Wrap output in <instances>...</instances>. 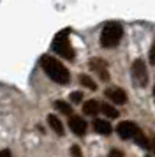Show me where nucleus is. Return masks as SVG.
<instances>
[{
    "instance_id": "6e6552de",
    "label": "nucleus",
    "mask_w": 155,
    "mask_h": 157,
    "mask_svg": "<svg viewBox=\"0 0 155 157\" xmlns=\"http://www.w3.org/2000/svg\"><path fill=\"white\" fill-rule=\"evenodd\" d=\"M69 127L74 134L83 136L85 132H86V122H85L81 117H78V115H72L69 118Z\"/></svg>"
},
{
    "instance_id": "0eeeda50",
    "label": "nucleus",
    "mask_w": 155,
    "mask_h": 157,
    "mask_svg": "<svg viewBox=\"0 0 155 157\" xmlns=\"http://www.w3.org/2000/svg\"><path fill=\"white\" fill-rule=\"evenodd\" d=\"M90 67L97 72L100 79H104V81L109 79V74H108V64H106L102 58H92L90 60Z\"/></svg>"
},
{
    "instance_id": "2eb2a0df",
    "label": "nucleus",
    "mask_w": 155,
    "mask_h": 157,
    "mask_svg": "<svg viewBox=\"0 0 155 157\" xmlns=\"http://www.w3.org/2000/svg\"><path fill=\"white\" fill-rule=\"evenodd\" d=\"M81 99H83V94L81 92H72L70 94V101H72V102H81Z\"/></svg>"
},
{
    "instance_id": "aec40b11",
    "label": "nucleus",
    "mask_w": 155,
    "mask_h": 157,
    "mask_svg": "<svg viewBox=\"0 0 155 157\" xmlns=\"http://www.w3.org/2000/svg\"><path fill=\"white\" fill-rule=\"evenodd\" d=\"M152 152H153V154H155V138H153V140H152Z\"/></svg>"
},
{
    "instance_id": "6ab92c4d",
    "label": "nucleus",
    "mask_w": 155,
    "mask_h": 157,
    "mask_svg": "<svg viewBox=\"0 0 155 157\" xmlns=\"http://www.w3.org/2000/svg\"><path fill=\"white\" fill-rule=\"evenodd\" d=\"M0 157H13L11 155V150H2L0 152Z\"/></svg>"
},
{
    "instance_id": "a211bd4d",
    "label": "nucleus",
    "mask_w": 155,
    "mask_h": 157,
    "mask_svg": "<svg viewBox=\"0 0 155 157\" xmlns=\"http://www.w3.org/2000/svg\"><path fill=\"white\" fill-rule=\"evenodd\" d=\"M109 157H123V154H122V150L113 148L111 152H109Z\"/></svg>"
},
{
    "instance_id": "f257e3e1",
    "label": "nucleus",
    "mask_w": 155,
    "mask_h": 157,
    "mask_svg": "<svg viewBox=\"0 0 155 157\" xmlns=\"http://www.w3.org/2000/svg\"><path fill=\"white\" fill-rule=\"evenodd\" d=\"M41 67H42V71L46 72L55 83H58V85H67L70 81V74L65 69V65L60 60H56L55 57H51V55H42Z\"/></svg>"
},
{
    "instance_id": "dca6fc26",
    "label": "nucleus",
    "mask_w": 155,
    "mask_h": 157,
    "mask_svg": "<svg viewBox=\"0 0 155 157\" xmlns=\"http://www.w3.org/2000/svg\"><path fill=\"white\" fill-rule=\"evenodd\" d=\"M70 154H72V157H81V148L74 145V147H70Z\"/></svg>"
},
{
    "instance_id": "9d476101",
    "label": "nucleus",
    "mask_w": 155,
    "mask_h": 157,
    "mask_svg": "<svg viewBox=\"0 0 155 157\" xmlns=\"http://www.w3.org/2000/svg\"><path fill=\"white\" fill-rule=\"evenodd\" d=\"M100 109V104H99L97 101H86L83 104V111L85 115H90V117H93V115H97V111Z\"/></svg>"
},
{
    "instance_id": "f8f14e48",
    "label": "nucleus",
    "mask_w": 155,
    "mask_h": 157,
    "mask_svg": "<svg viewBox=\"0 0 155 157\" xmlns=\"http://www.w3.org/2000/svg\"><path fill=\"white\" fill-rule=\"evenodd\" d=\"M53 106H55L60 113L70 115V117H72V108H70V104H67L65 101H55V104H53Z\"/></svg>"
},
{
    "instance_id": "20e7f679",
    "label": "nucleus",
    "mask_w": 155,
    "mask_h": 157,
    "mask_svg": "<svg viewBox=\"0 0 155 157\" xmlns=\"http://www.w3.org/2000/svg\"><path fill=\"white\" fill-rule=\"evenodd\" d=\"M122 36H123V29L118 21H109L104 25L102 29V34H100V44L104 48H115L118 46V43L122 41Z\"/></svg>"
},
{
    "instance_id": "ddd939ff",
    "label": "nucleus",
    "mask_w": 155,
    "mask_h": 157,
    "mask_svg": "<svg viewBox=\"0 0 155 157\" xmlns=\"http://www.w3.org/2000/svg\"><path fill=\"white\" fill-rule=\"evenodd\" d=\"M100 109H102V113L106 115V117H109V118H116V117H118V111H116V109H115V108L111 106V104H100Z\"/></svg>"
},
{
    "instance_id": "9b49d317",
    "label": "nucleus",
    "mask_w": 155,
    "mask_h": 157,
    "mask_svg": "<svg viewBox=\"0 0 155 157\" xmlns=\"http://www.w3.org/2000/svg\"><path fill=\"white\" fill-rule=\"evenodd\" d=\"M48 124H49V127L53 129L58 136H63V125H62V122L58 120L55 115H48Z\"/></svg>"
},
{
    "instance_id": "4468645a",
    "label": "nucleus",
    "mask_w": 155,
    "mask_h": 157,
    "mask_svg": "<svg viewBox=\"0 0 155 157\" xmlns=\"http://www.w3.org/2000/svg\"><path fill=\"white\" fill-rule=\"evenodd\" d=\"M79 83H81V85H85L86 88H90V90H97L95 81H93L90 76H86V74H81V76H79Z\"/></svg>"
},
{
    "instance_id": "412c9836",
    "label": "nucleus",
    "mask_w": 155,
    "mask_h": 157,
    "mask_svg": "<svg viewBox=\"0 0 155 157\" xmlns=\"http://www.w3.org/2000/svg\"><path fill=\"white\" fill-rule=\"evenodd\" d=\"M153 97H155V88H153Z\"/></svg>"
},
{
    "instance_id": "423d86ee",
    "label": "nucleus",
    "mask_w": 155,
    "mask_h": 157,
    "mask_svg": "<svg viewBox=\"0 0 155 157\" xmlns=\"http://www.w3.org/2000/svg\"><path fill=\"white\" fill-rule=\"evenodd\" d=\"M104 95L109 101H113L115 104H125L127 102V94L123 92L122 88H116V86H109V88H106Z\"/></svg>"
},
{
    "instance_id": "1a4fd4ad",
    "label": "nucleus",
    "mask_w": 155,
    "mask_h": 157,
    "mask_svg": "<svg viewBox=\"0 0 155 157\" xmlns=\"http://www.w3.org/2000/svg\"><path fill=\"white\" fill-rule=\"evenodd\" d=\"M93 129H95V132H99V134H111V125H109V122L106 120H100V118H95L93 120Z\"/></svg>"
},
{
    "instance_id": "7ed1b4c3",
    "label": "nucleus",
    "mask_w": 155,
    "mask_h": 157,
    "mask_svg": "<svg viewBox=\"0 0 155 157\" xmlns=\"http://www.w3.org/2000/svg\"><path fill=\"white\" fill-rule=\"evenodd\" d=\"M118 136L123 140H134L136 145H139L143 148H148V140L146 136L141 132V129L134 124V122H122L118 124Z\"/></svg>"
},
{
    "instance_id": "f3484780",
    "label": "nucleus",
    "mask_w": 155,
    "mask_h": 157,
    "mask_svg": "<svg viewBox=\"0 0 155 157\" xmlns=\"http://www.w3.org/2000/svg\"><path fill=\"white\" fill-rule=\"evenodd\" d=\"M150 64H155V41L152 44V50H150Z\"/></svg>"
},
{
    "instance_id": "f03ea898",
    "label": "nucleus",
    "mask_w": 155,
    "mask_h": 157,
    "mask_svg": "<svg viewBox=\"0 0 155 157\" xmlns=\"http://www.w3.org/2000/svg\"><path fill=\"white\" fill-rule=\"evenodd\" d=\"M69 34H70V30H69V29L60 30V32H58V34L55 36L53 43H51V50L55 51L56 55H60V57L67 58V60H72L76 53H74V48L70 46Z\"/></svg>"
},
{
    "instance_id": "39448f33",
    "label": "nucleus",
    "mask_w": 155,
    "mask_h": 157,
    "mask_svg": "<svg viewBox=\"0 0 155 157\" xmlns=\"http://www.w3.org/2000/svg\"><path fill=\"white\" fill-rule=\"evenodd\" d=\"M132 78L136 81V85L138 86H146L148 83V71H146V65L145 62L138 58V60H134L132 64Z\"/></svg>"
}]
</instances>
